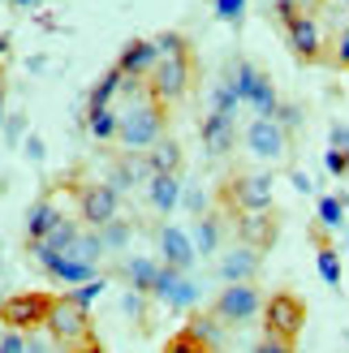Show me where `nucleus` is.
<instances>
[{"label": "nucleus", "mask_w": 349, "mask_h": 353, "mask_svg": "<svg viewBox=\"0 0 349 353\" xmlns=\"http://www.w3.org/2000/svg\"><path fill=\"white\" fill-rule=\"evenodd\" d=\"M168 134V103L160 99H138V103H126V112H121V134L117 143L121 151H147L155 147L160 138Z\"/></svg>", "instance_id": "1"}, {"label": "nucleus", "mask_w": 349, "mask_h": 353, "mask_svg": "<svg viewBox=\"0 0 349 353\" xmlns=\"http://www.w3.org/2000/svg\"><path fill=\"white\" fill-rule=\"evenodd\" d=\"M43 327L52 332V341L61 349H99V336L91 327V306H78L69 293H61L57 302H52Z\"/></svg>", "instance_id": "2"}, {"label": "nucleus", "mask_w": 349, "mask_h": 353, "mask_svg": "<svg viewBox=\"0 0 349 353\" xmlns=\"http://www.w3.org/2000/svg\"><path fill=\"white\" fill-rule=\"evenodd\" d=\"M195 78H199V61H195V48H190V52H177V57H160V65L147 74V91L151 99L172 108L195 91Z\"/></svg>", "instance_id": "3"}, {"label": "nucleus", "mask_w": 349, "mask_h": 353, "mask_svg": "<svg viewBox=\"0 0 349 353\" xmlns=\"http://www.w3.org/2000/svg\"><path fill=\"white\" fill-rule=\"evenodd\" d=\"M259 319H263V332H268L272 341H281V345L293 353V349H298L302 327H306V302H302L298 293L281 289V293L263 297V310H259Z\"/></svg>", "instance_id": "4"}, {"label": "nucleus", "mask_w": 349, "mask_h": 353, "mask_svg": "<svg viewBox=\"0 0 349 353\" xmlns=\"http://www.w3.org/2000/svg\"><path fill=\"white\" fill-rule=\"evenodd\" d=\"M216 203L229 220L241 216V211H268L272 207V172H233L216 190Z\"/></svg>", "instance_id": "5"}, {"label": "nucleus", "mask_w": 349, "mask_h": 353, "mask_svg": "<svg viewBox=\"0 0 349 353\" xmlns=\"http://www.w3.org/2000/svg\"><path fill=\"white\" fill-rule=\"evenodd\" d=\"M259 310H263V297H259L255 280H229L212 302V314L224 327H246L250 319H259Z\"/></svg>", "instance_id": "6"}, {"label": "nucleus", "mask_w": 349, "mask_h": 353, "mask_svg": "<svg viewBox=\"0 0 349 353\" xmlns=\"http://www.w3.org/2000/svg\"><path fill=\"white\" fill-rule=\"evenodd\" d=\"M229 78H233V86H237L241 103H250V108H255V117H276V108H281V95H276L272 78H268L259 65H250V61H237Z\"/></svg>", "instance_id": "7"}, {"label": "nucleus", "mask_w": 349, "mask_h": 353, "mask_svg": "<svg viewBox=\"0 0 349 353\" xmlns=\"http://www.w3.org/2000/svg\"><path fill=\"white\" fill-rule=\"evenodd\" d=\"M57 302V293H39V289H26V293H13L0 302V323L5 327H22V332H34L48 323V310Z\"/></svg>", "instance_id": "8"}, {"label": "nucleus", "mask_w": 349, "mask_h": 353, "mask_svg": "<svg viewBox=\"0 0 349 353\" xmlns=\"http://www.w3.org/2000/svg\"><path fill=\"white\" fill-rule=\"evenodd\" d=\"M220 345H224V332H220V319L212 310H195L177 336L164 341L168 353H207V349H220Z\"/></svg>", "instance_id": "9"}, {"label": "nucleus", "mask_w": 349, "mask_h": 353, "mask_svg": "<svg viewBox=\"0 0 349 353\" xmlns=\"http://www.w3.org/2000/svg\"><path fill=\"white\" fill-rule=\"evenodd\" d=\"M78 216L91 228L108 224L112 216H121V190H112L108 181H86L78 190Z\"/></svg>", "instance_id": "10"}, {"label": "nucleus", "mask_w": 349, "mask_h": 353, "mask_svg": "<svg viewBox=\"0 0 349 353\" xmlns=\"http://www.w3.org/2000/svg\"><path fill=\"white\" fill-rule=\"evenodd\" d=\"M233 233H237V241H246L268 254L276 245V237H281V216L272 207L268 211H241V216H233Z\"/></svg>", "instance_id": "11"}, {"label": "nucleus", "mask_w": 349, "mask_h": 353, "mask_svg": "<svg viewBox=\"0 0 349 353\" xmlns=\"http://www.w3.org/2000/svg\"><path fill=\"white\" fill-rule=\"evenodd\" d=\"M241 138H246V151L259 155V160H281L289 151V134H285V125L276 117H255Z\"/></svg>", "instance_id": "12"}, {"label": "nucleus", "mask_w": 349, "mask_h": 353, "mask_svg": "<svg viewBox=\"0 0 349 353\" xmlns=\"http://www.w3.org/2000/svg\"><path fill=\"white\" fill-rule=\"evenodd\" d=\"M285 39H289L293 57H298L302 65L323 61V30H319V17L315 13H298V17H293V22L285 26Z\"/></svg>", "instance_id": "13"}, {"label": "nucleus", "mask_w": 349, "mask_h": 353, "mask_svg": "<svg viewBox=\"0 0 349 353\" xmlns=\"http://www.w3.org/2000/svg\"><path fill=\"white\" fill-rule=\"evenodd\" d=\"M151 297H155V302H164L168 310H190V306L199 302V285H195V280H190L181 268H168V263H164Z\"/></svg>", "instance_id": "14"}, {"label": "nucleus", "mask_w": 349, "mask_h": 353, "mask_svg": "<svg viewBox=\"0 0 349 353\" xmlns=\"http://www.w3.org/2000/svg\"><path fill=\"white\" fill-rule=\"evenodd\" d=\"M160 259L168 263V268H181V272H190V268L199 263L195 237H190L186 228H177V224H160Z\"/></svg>", "instance_id": "15"}, {"label": "nucleus", "mask_w": 349, "mask_h": 353, "mask_svg": "<svg viewBox=\"0 0 349 353\" xmlns=\"http://www.w3.org/2000/svg\"><path fill=\"white\" fill-rule=\"evenodd\" d=\"M147 176H151L147 151H121L112 160V168H108V185L121 190V194H130L134 185H147Z\"/></svg>", "instance_id": "16"}, {"label": "nucleus", "mask_w": 349, "mask_h": 353, "mask_svg": "<svg viewBox=\"0 0 349 353\" xmlns=\"http://www.w3.org/2000/svg\"><path fill=\"white\" fill-rule=\"evenodd\" d=\"M259 268H263V250H255V245L237 241L233 250L216 263V276L224 280V285H229V280H255V276H259Z\"/></svg>", "instance_id": "17"}, {"label": "nucleus", "mask_w": 349, "mask_h": 353, "mask_svg": "<svg viewBox=\"0 0 349 353\" xmlns=\"http://www.w3.org/2000/svg\"><path fill=\"white\" fill-rule=\"evenodd\" d=\"M203 134V147L212 160H220V155H229L233 143H237V125H233V117H224V112H207V121L199 125Z\"/></svg>", "instance_id": "18"}, {"label": "nucleus", "mask_w": 349, "mask_h": 353, "mask_svg": "<svg viewBox=\"0 0 349 353\" xmlns=\"http://www.w3.org/2000/svg\"><path fill=\"white\" fill-rule=\"evenodd\" d=\"M121 74L126 78H147L155 65H160V48H155V39H130L126 52L117 57Z\"/></svg>", "instance_id": "19"}, {"label": "nucleus", "mask_w": 349, "mask_h": 353, "mask_svg": "<svg viewBox=\"0 0 349 353\" xmlns=\"http://www.w3.org/2000/svg\"><path fill=\"white\" fill-rule=\"evenodd\" d=\"M181 203V172H151L147 176V207L168 216Z\"/></svg>", "instance_id": "20"}, {"label": "nucleus", "mask_w": 349, "mask_h": 353, "mask_svg": "<svg viewBox=\"0 0 349 353\" xmlns=\"http://www.w3.org/2000/svg\"><path fill=\"white\" fill-rule=\"evenodd\" d=\"M160 268H164V259H147V254H134V259H126L121 263V280H126L130 289H138V293H155V280H160Z\"/></svg>", "instance_id": "21"}, {"label": "nucleus", "mask_w": 349, "mask_h": 353, "mask_svg": "<svg viewBox=\"0 0 349 353\" xmlns=\"http://www.w3.org/2000/svg\"><path fill=\"white\" fill-rule=\"evenodd\" d=\"M220 241H224V220L216 216V211H203L199 224H195V250H199V259H212L220 250Z\"/></svg>", "instance_id": "22"}, {"label": "nucleus", "mask_w": 349, "mask_h": 353, "mask_svg": "<svg viewBox=\"0 0 349 353\" xmlns=\"http://www.w3.org/2000/svg\"><path fill=\"white\" fill-rule=\"evenodd\" d=\"M61 224V211H57V203L52 199H39L30 211H26V241H43L52 228Z\"/></svg>", "instance_id": "23"}, {"label": "nucleus", "mask_w": 349, "mask_h": 353, "mask_svg": "<svg viewBox=\"0 0 349 353\" xmlns=\"http://www.w3.org/2000/svg\"><path fill=\"white\" fill-rule=\"evenodd\" d=\"M147 164H151V172H181L186 168V155H181V143L177 138H160L155 147H147Z\"/></svg>", "instance_id": "24"}, {"label": "nucleus", "mask_w": 349, "mask_h": 353, "mask_svg": "<svg viewBox=\"0 0 349 353\" xmlns=\"http://www.w3.org/2000/svg\"><path fill=\"white\" fill-rule=\"evenodd\" d=\"M86 130H91V138H99V143H112V138L121 134V112L112 108H86Z\"/></svg>", "instance_id": "25"}, {"label": "nucleus", "mask_w": 349, "mask_h": 353, "mask_svg": "<svg viewBox=\"0 0 349 353\" xmlns=\"http://www.w3.org/2000/svg\"><path fill=\"white\" fill-rule=\"evenodd\" d=\"M65 254H74V259H82V263H99V259L108 254V250H103V237H99V228H91V224H86V228H78V237L69 241V250H65Z\"/></svg>", "instance_id": "26"}, {"label": "nucleus", "mask_w": 349, "mask_h": 353, "mask_svg": "<svg viewBox=\"0 0 349 353\" xmlns=\"http://www.w3.org/2000/svg\"><path fill=\"white\" fill-rule=\"evenodd\" d=\"M121 82H126V74H121V65H112L108 74H103V78L91 86V95H86V108H108V103L121 95Z\"/></svg>", "instance_id": "27"}, {"label": "nucleus", "mask_w": 349, "mask_h": 353, "mask_svg": "<svg viewBox=\"0 0 349 353\" xmlns=\"http://www.w3.org/2000/svg\"><path fill=\"white\" fill-rule=\"evenodd\" d=\"M99 237H103V250H126L130 245V237H134V224L126 220V216H112L108 224H99Z\"/></svg>", "instance_id": "28"}, {"label": "nucleus", "mask_w": 349, "mask_h": 353, "mask_svg": "<svg viewBox=\"0 0 349 353\" xmlns=\"http://www.w3.org/2000/svg\"><path fill=\"white\" fill-rule=\"evenodd\" d=\"M241 108V95H237V86L233 78H220L216 82V91H212V112H224V117H237Z\"/></svg>", "instance_id": "29"}, {"label": "nucleus", "mask_w": 349, "mask_h": 353, "mask_svg": "<svg viewBox=\"0 0 349 353\" xmlns=\"http://www.w3.org/2000/svg\"><path fill=\"white\" fill-rule=\"evenodd\" d=\"M315 263H319V276L328 280V285H332V289H341V259H337V250H332V245H315Z\"/></svg>", "instance_id": "30"}, {"label": "nucleus", "mask_w": 349, "mask_h": 353, "mask_svg": "<svg viewBox=\"0 0 349 353\" xmlns=\"http://www.w3.org/2000/svg\"><path fill=\"white\" fill-rule=\"evenodd\" d=\"M319 224H323V228H341V224H345V203H341V194H323V199H319Z\"/></svg>", "instance_id": "31"}, {"label": "nucleus", "mask_w": 349, "mask_h": 353, "mask_svg": "<svg viewBox=\"0 0 349 353\" xmlns=\"http://www.w3.org/2000/svg\"><path fill=\"white\" fill-rule=\"evenodd\" d=\"M121 310H126V314H130V319H134L138 327H151V319H147V293L130 289L126 297H121Z\"/></svg>", "instance_id": "32"}, {"label": "nucleus", "mask_w": 349, "mask_h": 353, "mask_svg": "<svg viewBox=\"0 0 349 353\" xmlns=\"http://www.w3.org/2000/svg\"><path fill=\"white\" fill-rule=\"evenodd\" d=\"M74 237H78V220L61 216V224L43 237V245H52V250H69V241H74Z\"/></svg>", "instance_id": "33"}, {"label": "nucleus", "mask_w": 349, "mask_h": 353, "mask_svg": "<svg viewBox=\"0 0 349 353\" xmlns=\"http://www.w3.org/2000/svg\"><path fill=\"white\" fill-rule=\"evenodd\" d=\"M155 48H160V57H177V52H190V39L177 30H160L155 34Z\"/></svg>", "instance_id": "34"}, {"label": "nucleus", "mask_w": 349, "mask_h": 353, "mask_svg": "<svg viewBox=\"0 0 349 353\" xmlns=\"http://www.w3.org/2000/svg\"><path fill=\"white\" fill-rule=\"evenodd\" d=\"M99 293H103V280H99V276H95V280H86V285H74V289H69V297H74L78 306H91Z\"/></svg>", "instance_id": "35"}, {"label": "nucleus", "mask_w": 349, "mask_h": 353, "mask_svg": "<svg viewBox=\"0 0 349 353\" xmlns=\"http://www.w3.org/2000/svg\"><path fill=\"white\" fill-rule=\"evenodd\" d=\"M241 13H246V0H216V17H220V22L237 26V22H241Z\"/></svg>", "instance_id": "36"}, {"label": "nucleus", "mask_w": 349, "mask_h": 353, "mask_svg": "<svg viewBox=\"0 0 349 353\" xmlns=\"http://www.w3.org/2000/svg\"><path fill=\"white\" fill-rule=\"evenodd\" d=\"M332 65H337V69H349V17H345V26L337 30V43H332Z\"/></svg>", "instance_id": "37"}, {"label": "nucleus", "mask_w": 349, "mask_h": 353, "mask_svg": "<svg viewBox=\"0 0 349 353\" xmlns=\"http://www.w3.org/2000/svg\"><path fill=\"white\" fill-rule=\"evenodd\" d=\"M323 168L332 172V176H349V155H345L341 147H328V155H323Z\"/></svg>", "instance_id": "38"}, {"label": "nucleus", "mask_w": 349, "mask_h": 353, "mask_svg": "<svg viewBox=\"0 0 349 353\" xmlns=\"http://www.w3.org/2000/svg\"><path fill=\"white\" fill-rule=\"evenodd\" d=\"M276 121L285 125V134H293L302 125V108H298V103H281V108H276Z\"/></svg>", "instance_id": "39"}, {"label": "nucleus", "mask_w": 349, "mask_h": 353, "mask_svg": "<svg viewBox=\"0 0 349 353\" xmlns=\"http://www.w3.org/2000/svg\"><path fill=\"white\" fill-rule=\"evenodd\" d=\"M22 349H26L22 327H5V336H0V353H22Z\"/></svg>", "instance_id": "40"}, {"label": "nucleus", "mask_w": 349, "mask_h": 353, "mask_svg": "<svg viewBox=\"0 0 349 353\" xmlns=\"http://www.w3.org/2000/svg\"><path fill=\"white\" fill-rule=\"evenodd\" d=\"M181 203H186V211H195V216H203L207 211V194L195 185V190H181Z\"/></svg>", "instance_id": "41"}, {"label": "nucleus", "mask_w": 349, "mask_h": 353, "mask_svg": "<svg viewBox=\"0 0 349 353\" xmlns=\"http://www.w3.org/2000/svg\"><path fill=\"white\" fill-rule=\"evenodd\" d=\"M22 130H26V117H22V112H13V117L5 121V134H9V147L17 143V138H22Z\"/></svg>", "instance_id": "42"}, {"label": "nucleus", "mask_w": 349, "mask_h": 353, "mask_svg": "<svg viewBox=\"0 0 349 353\" xmlns=\"http://www.w3.org/2000/svg\"><path fill=\"white\" fill-rule=\"evenodd\" d=\"M328 138H332V147H341L349 155V125H332V134H328Z\"/></svg>", "instance_id": "43"}, {"label": "nucleus", "mask_w": 349, "mask_h": 353, "mask_svg": "<svg viewBox=\"0 0 349 353\" xmlns=\"http://www.w3.org/2000/svg\"><path fill=\"white\" fill-rule=\"evenodd\" d=\"M22 147H26V160H43V138H34V134H30Z\"/></svg>", "instance_id": "44"}, {"label": "nucleus", "mask_w": 349, "mask_h": 353, "mask_svg": "<svg viewBox=\"0 0 349 353\" xmlns=\"http://www.w3.org/2000/svg\"><path fill=\"white\" fill-rule=\"evenodd\" d=\"M289 181H293V190H302V194H310V176H306V172H289Z\"/></svg>", "instance_id": "45"}, {"label": "nucleus", "mask_w": 349, "mask_h": 353, "mask_svg": "<svg viewBox=\"0 0 349 353\" xmlns=\"http://www.w3.org/2000/svg\"><path fill=\"white\" fill-rule=\"evenodd\" d=\"M5 52H13V34H9V30L0 34V57H5Z\"/></svg>", "instance_id": "46"}, {"label": "nucleus", "mask_w": 349, "mask_h": 353, "mask_svg": "<svg viewBox=\"0 0 349 353\" xmlns=\"http://www.w3.org/2000/svg\"><path fill=\"white\" fill-rule=\"evenodd\" d=\"M0 125H5V78H0Z\"/></svg>", "instance_id": "47"}, {"label": "nucleus", "mask_w": 349, "mask_h": 353, "mask_svg": "<svg viewBox=\"0 0 349 353\" xmlns=\"http://www.w3.org/2000/svg\"><path fill=\"white\" fill-rule=\"evenodd\" d=\"M9 5H17V9H30V5H39V0H9Z\"/></svg>", "instance_id": "48"}, {"label": "nucleus", "mask_w": 349, "mask_h": 353, "mask_svg": "<svg viewBox=\"0 0 349 353\" xmlns=\"http://www.w3.org/2000/svg\"><path fill=\"white\" fill-rule=\"evenodd\" d=\"M345 345H349V332H345Z\"/></svg>", "instance_id": "49"}, {"label": "nucleus", "mask_w": 349, "mask_h": 353, "mask_svg": "<svg viewBox=\"0 0 349 353\" xmlns=\"http://www.w3.org/2000/svg\"><path fill=\"white\" fill-rule=\"evenodd\" d=\"M345 250H349V237H345Z\"/></svg>", "instance_id": "50"}, {"label": "nucleus", "mask_w": 349, "mask_h": 353, "mask_svg": "<svg viewBox=\"0 0 349 353\" xmlns=\"http://www.w3.org/2000/svg\"><path fill=\"white\" fill-rule=\"evenodd\" d=\"M0 78H5V69H0Z\"/></svg>", "instance_id": "51"}, {"label": "nucleus", "mask_w": 349, "mask_h": 353, "mask_svg": "<svg viewBox=\"0 0 349 353\" xmlns=\"http://www.w3.org/2000/svg\"><path fill=\"white\" fill-rule=\"evenodd\" d=\"M0 302H5V297H0Z\"/></svg>", "instance_id": "52"}]
</instances>
